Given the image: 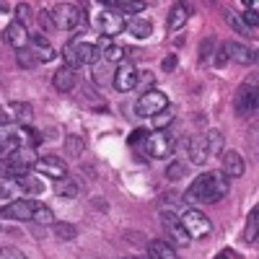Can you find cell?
Listing matches in <instances>:
<instances>
[{"instance_id":"1","label":"cell","mask_w":259,"mask_h":259,"mask_svg":"<svg viewBox=\"0 0 259 259\" xmlns=\"http://www.w3.org/2000/svg\"><path fill=\"white\" fill-rule=\"evenodd\" d=\"M226 194H228V177H223L221 171H207L187 187L184 200L189 205H212L221 202Z\"/></svg>"},{"instance_id":"2","label":"cell","mask_w":259,"mask_h":259,"mask_svg":"<svg viewBox=\"0 0 259 259\" xmlns=\"http://www.w3.org/2000/svg\"><path fill=\"white\" fill-rule=\"evenodd\" d=\"M179 223H182V228L187 231L189 239H205V236H210V231H212L210 218H207L202 210H197V207H187V210L179 215Z\"/></svg>"},{"instance_id":"3","label":"cell","mask_w":259,"mask_h":259,"mask_svg":"<svg viewBox=\"0 0 259 259\" xmlns=\"http://www.w3.org/2000/svg\"><path fill=\"white\" fill-rule=\"evenodd\" d=\"M145 150L148 156L153 158H168L177 150V135H171L168 130H156V133H148L145 138Z\"/></svg>"},{"instance_id":"4","label":"cell","mask_w":259,"mask_h":259,"mask_svg":"<svg viewBox=\"0 0 259 259\" xmlns=\"http://www.w3.org/2000/svg\"><path fill=\"white\" fill-rule=\"evenodd\" d=\"M256 106H259V96H256V85L254 83H241L236 89L233 96V109L239 117H254L256 114Z\"/></svg>"},{"instance_id":"5","label":"cell","mask_w":259,"mask_h":259,"mask_svg":"<svg viewBox=\"0 0 259 259\" xmlns=\"http://www.w3.org/2000/svg\"><path fill=\"white\" fill-rule=\"evenodd\" d=\"M163 109H168V99H166V94H161V91H156V89L140 94V99L135 101L138 117H156V114H161Z\"/></svg>"},{"instance_id":"6","label":"cell","mask_w":259,"mask_h":259,"mask_svg":"<svg viewBox=\"0 0 259 259\" xmlns=\"http://www.w3.org/2000/svg\"><path fill=\"white\" fill-rule=\"evenodd\" d=\"M52 21H55V26L57 29H78V24H80V13H83V8H78V6H73V3H60V6H55L52 11Z\"/></svg>"},{"instance_id":"7","label":"cell","mask_w":259,"mask_h":259,"mask_svg":"<svg viewBox=\"0 0 259 259\" xmlns=\"http://www.w3.org/2000/svg\"><path fill=\"white\" fill-rule=\"evenodd\" d=\"M161 223H163V228H166V233H168V244L171 246H187L189 244V236H187V231L182 228V223H179V215H174L171 210H166V212H161Z\"/></svg>"},{"instance_id":"8","label":"cell","mask_w":259,"mask_h":259,"mask_svg":"<svg viewBox=\"0 0 259 259\" xmlns=\"http://www.w3.org/2000/svg\"><path fill=\"white\" fill-rule=\"evenodd\" d=\"M34 168L39 171L41 177H50L55 182H62V179H68V166H65V161L60 156H45V158H39L34 163Z\"/></svg>"},{"instance_id":"9","label":"cell","mask_w":259,"mask_h":259,"mask_svg":"<svg viewBox=\"0 0 259 259\" xmlns=\"http://www.w3.org/2000/svg\"><path fill=\"white\" fill-rule=\"evenodd\" d=\"M39 202L34 200H16L11 205H6L0 210V218H8V221H31L34 218V210Z\"/></svg>"},{"instance_id":"10","label":"cell","mask_w":259,"mask_h":259,"mask_svg":"<svg viewBox=\"0 0 259 259\" xmlns=\"http://www.w3.org/2000/svg\"><path fill=\"white\" fill-rule=\"evenodd\" d=\"M112 83H114V89L127 94V91H133L135 85H138V70H135V65L133 62H122L119 68L114 70L112 75Z\"/></svg>"},{"instance_id":"11","label":"cell","mask_w":259,"mask_h":259,"mask_svg":"<svg viewBox=\"0 0 259 259\" xmlns=\"http://www.w3.org/2000/svg\"><path fill=\"white\" fill-rule=\"evenodd\" d=\"M26 50L34 55L36 65H39V62H52V60L57 57L55 47L47 41V36H41V34H29V47H26Z\"/></svg>"},{"instance_id":"12","label":"cell","mask_w":259,"mask_h":259,"mask_svg":"<svg viewBox=\"0 0 259 259\" xmlns=\"http://www.w3.org/2000/svg\"><path fill=\"white\" fill-rule=\"evenodd\" d=\"M221 158H223V171H221L223 177H228V179L244 177L246 163H244V158H241V153H239V150H223V153H221Z\"/></svg>"},{"instance_id":"13","label":"cell","mask_w":259,"mask_h":259,"mask_svg":"<svg viewBox=\"0 0 259 259\" xmlns=\"http://www.w3.org/2000/svg\"><path fill=\"white\" fill-rule=\"evenodd\" d=\"M99 24H101V36H117L124 31V16H119L117 11H101L99 16Z\"/></svg>"},{"instance_id":"14","label":"cell","mask_w":259,"mask_h":259,"mask_svg":"<svg viewBox=\"0 0 259 259\" xmlns=\"http://www.w3.org/2000/svg\"><path fill=\"white\" fill-rule=\"evenodd\" d=\"M8 119L18 127H31V119H34V109H31V104L26 101H13L8 104V109H6Z\"/></svg>"},{"instance_id":"15","label":"cell","mask_w":259,"mask_h":259,"mask_svg":"<svg viewBox=\"0 0 259 259\" xmlns=\"http://www.w3.org/2000/svg\"><path fill=\"white\" fill-rule=\"evenodd\" d=\"M6 41L13 47V50H26L29 47V31H26V24H18V21H11L3 31Z\"/></svg>"},{"instance_id":"16","label":"cell","mask_w":259,"mask_h":259,"mask_svg":"<svg viewBox=\"0 0 259 259\" xmlns=\"http://www.w3.org/2000/svg\"><path fill=\"white\" fill-rule=\"evenodd\" d=\"M184 150H187V156H189V163H194V166H202V163H207V158H210L205 135H194V138H189Z\"/></svg>"},{"instance_id":"17","label":"cell","mask_w":259,"mask_h":259,"mask_svg":"<svg viewBox=\"0 0 259 259\" xmlns=\"http://www.w3.org/2000/svg\"><path fill=\"white\" fill-rule=\"evenodd\" d=\"M148 259H179V254H177V249L171 246L168 241L158 239V241L148 244Z\"/></svg>"},{"instance_id":"18","label":"cell","mask_w":259,"mask_h":259,"mask_svg":"<svg viewBox=\"0 0 259 259\" xmlns=\"http://www.w3.org/2000/svg\"><path fill=\"white\" fill-rule=\"evenodd\" d=\"M226 45H228V60H233V62H239V65H251V62L256 60V55H254L249 47L239 45V41H226Z\"/></svg>"},{"instance_id":"19","label":"cell","mask_w":259,"mask_h":259,"mask_svg":"<svg viewBox=\"0 0 259 259\" xmlns=\"http://www.w3.org/2000/svg\"><path fill=\"white\" fill-rule=\"evenodd\" d=\"M52 83H55V89H57V91H62V94L73 91V85H75V70H73V68H68V65H62V68L55 73Z\"/></svg>"},{"instance_id":"20","label":"cell","mask_w":259,"mask_h":259,"mask_svg":"<svg viewBox=\"0 0 259 259\" xmlns=\"http://www.w3.org/2000/svg\"><path fill=\"white\" fill-rule=\"evenodd\" d=\"M16 187L24 192V194H29V197H36V194L45 192V184H41V179H39V177H31V174L18 177V179H16Z\"/></svg>"},{"instance_id":"21","label":"cell","mask_w":259,"mask_h":259,"mask_svg":"<svg viewBox=\"0 0 259 259\" xmlns=\"http://www.w3.org/2000/svg\"><path fill=\"white\" fill-rule=\"evenodd\" d=\"M189 6H184V3H177L174 8H171V13H168V31H179L184 24H187V18H189Z\"/></svg>"},{"instance_id":"22","label":"cell","mask_w":259,"mask_h":259,"mask_svg":"<svg viewBox=\"0 0 259 259\" xmlns=\"http://www.w3.org/2000/svg\"><path fill=\"white\" fill-rule=\"evenodd\" d=\"M106 6H109V8H117V11H119V16H122V13L133 16V13L145 11V3H140V0H109Z\"/></svg>"},{"instance_id":"23","label":"cell","mask_w":259,"mask_h":259,"mask_svg":"<svg viewBox=\"0 0 259 259\" xmlns=\"http://www.w3.org/2000/svg\"><path fill=\"white\" fill-rule=\"evenodd\" d=\"M127 31L133 34L135 39H148L150 31H153V24H150L148 18H133V21H130V26H127Z\"/></svg>"},{"instance_id":"24","label":"cell","mask_w":259,"mask_h":259,"mask_svg":"<svg viewBox=\"0 0 259 259\" xmlns=\"http://www.w3.org/2000/svg\"><path fill=\"white\" fill-rule=\"evenodd\" d=\"M205 143H207V153L210 156H221L223 153V135L218 133V130H207Z\"/></svg>"},{"instance_id":"25","label":"cell","mask_w":259,"mask_h":259,"mask_svg":"<svg viewBox=\"0 0 259 259\" xmlns=\"http://www.w3.org/2000/svg\"><path fill=\"white\" fill-rule=\"evenodd\" d=\"M55 192H57V197H65V200H75V197H78V184H75L73 179H62V182H57Z\"/></svg>"},{"instance_id":"26","label":"cell","mask_w":259,"mask_h":259,"mask_svg":"<svg viewBox=\"0 0 259 259\" xmlns=\"http://www.w3.org/2000/svg\"><path fill=\"white\" fill-rule=\"evenodd\" d=\"M52 231L60 241H73L75 236H78V228L70 226V223H52Z\"/></svg>"},{"instance_id":"27","label":"cell","mask_w":259,"mask_h":259,"mask_svg":"<svg viewBox=\"0 0 259 259\" xmlns=\"http://www.w3.org/2000/svg\"><path fill=\"white\" fill-rule=\"evenodd\" d=\"M256 231H259V207H251L249 223H246V244H254L256 241Z\"/></svg>"},{"instance_id":"28","label":"cell","mask_w":259,"mask_h":259,"mask_svg":"<svg viewBox=\"0 0 259 259\" xmlns=\"http://www.w3.org/2000/svg\"><path fill=\"white\" fill-rule=\"evenodd\" d=\"M31 221H34V223H41V226H52V223H55V212H52L47 205H36Z\"/></svg>"},{"instance_id":"29","label":"cell","mask_w":259,"mask_h":259,"mask_svg":"<svg viewBox=\"0 0 259 259\" xmlns=\"http://www.w3.org/2000/svg\"><path fill=\"white\" fill-rule=\"evenodd\" d=\"M65 148H68V153H70L73 158H78V156H83L85 143H83L78 135H68V138H65Z\"/></svg>"},{"instance_id":"30","label":"cell","mask_w":259,"mask_h":259,"mask_svg":"<svg viewBox=\"0 0 259 259\" xmlns=\"http://www.w3.org/2000/svg\"><path fill=\"white\" fill-rule=\"evenodd\" d=\"M184 174H187V166L182 161H174V163L166 166V179H171V182H179Z\"/></svg>"},{"instance_id":"31","label":"cell","mask_w":259,"mask_h":259,"mask_svg":"<svg viewBox=\"0 0 259 259\" xmlns=\"http://www.w3.org/2000/svg\"><path fill=\"white\" fill-rule=\"evenodd\" d=\"M244 24H246V29H256V26H259L256 3H246V11H244Z\"/></svg>"},{"instance_id":"32","label":"cell","mask_w":259,"mask_h":259,"mask_svg":"<svg viewBox=\"0 0 259 259\" xmlns=\"http://www.w3.org/2000/svg\"><path fill=\"white\" fill-rule=\"evenodd\" d=\"M101 57H104V62H119V60H124V47H117V45H112V47L106 50Z\"/></svg>"},{"instance_id":"33","label":"cell","mask_w":259,"mask_h":259,"mask_svg":"<svg viewBox=\"0 0 259 259\" xmlns=\"http://www.w3.org/2000/svg\"><path fill=\"white\" fill-rule=\"evenodd\" d=\"M18 65L21 68H26V70H31V68H36V60H34V55L29 52V50H18Z\"/></svg>"},{"instance_id":"34","label":"cell","mask_w":259,"mask_h":259,"mask_svg":"<svg viewBox=\"0 0 259 259\" xmlns=\"http://www.w3.org/2000/svg\"><path fill=\"white\" fill-rule=\"evenodd\" d=\"M153 122H156V130H166L171 122H174V114H171V109H163L161 114L153 117Z\"/></svg>"},{"instance_id":"35","label":"cell","mask_w":259,"mask_h":259,"mask_svg":"<svg viewBox=\"0 0 259 259\" xmlns=\"http://www.w3.org/2000/svg\"><path fill=\"white\" fill-rule=\"evenodd\" d=\"M226 21H228V24H231V26H233L236 31H239V34H249V29H246V24H244V21H241L239 16H236L233 11H228V13H226Z\"/></svg>"},{"instance_id":"36","label":"cell","mask_w":259,"mask_h":259,"mask_svg":"<svg viewBox=\"0 0 259 259\" xmlns=\"http://www.w3.org/2000/svg\"><path fill=\"white\" fill-rule=\"evenodd\" d=\"M212 47H215V39H212V36H207V39L200 41V60H202V62L212 55Z\"/></svg>"},{"instance_id":"37","label":"cell","mask_w":259,"mask_h":259,"mask_svg":"<svg viewBox=\"0 0 259 259\" xmlns=\"http://www.w3.org/2000/svg\"><path fill=\"white\" fill-rule=\"evenodd\" d=\"M0 259H26V256L16 246H0Z\"/></svg>"},{"instance_id":"38","label":"cell","mask_w":259,"mask_h":259,"mask_svg":"<svg viewBox=\"0 0 259 259\" xmlns=\"http://www.w3.org/2000/svg\"><path fill=\"white\" fill-rule=\"evenodd\" d=\"M153 80H156V78L150 75L148 70H145V73H138V85H135V89H143V94H145V89L150 91V85H153Z\"/></svg>"},{"instance_id":"39","label":"cell","mask_w":259,"mask_h":259,"mask_svg":"<svg viewBox=\"0 0 259 259\" xmlns=\"http://www.w3.org/2000/svg\"><path fill=\"white\" fill-rule=\"evenodd\" d=\"M226 62H228V45L223 41V45H221V50H218V57H215V65H218V68H223Z\"/></svg>"},{"instance_id":"40","label":"cell","mask_w":259,"mask_h":259,"mask_svg":"<svg viewBox=\"0 0 259 259\" xmlns=\"http://www.w3.org/2000/svg\"><path fill=\"white\" fill-rule=\"evenodd\" d=\"M29 11H31V8H29L26 3H21V6H16V21H18V24H24V21L29 18Z\"/></svg>"},{"instance_id":"41","label":"cell","mask_w":259,"mask_h":259,"mask_svg":"<svg viewBox=\"0 0 259 259\" xmlns=\"http://www.w3.org/2000/svg\"><path fill=\"white\" fill-rule=\"evenodd\" d=\"M161 68H163L166 73H171V70L177 68V57H174V55H168V57H166V60L161 62Z\"/></svg>"},{"instance_id":"42","label":"cell","mask_w":259,"mask_h":259,"mask_svg":"<svg viewBox=\"0 0 259 259\" xmlns=\"http://www.w3.org/2000/svg\"><path fill=\"white\" fill-rule=\"evenodd\" d=\"M145 130H135V133L133 135H130V145H135V143H140V140H145Z\"/></svg>"},{"instance_id":"43","label":"cell","mask_w":259,"mask_h":259,"mask_svg":"<svg viewBox=\"0 0 259 259\" xmlns=\"http://www.w3.org/2000/svg\"><path fill=\"white\" fill-rule=\"evenodd\" d=\"M215 259H239V254H236L233 249H223L218 256H215Z\"/></svg>"},{"instance_id":"44","label":"cell","mask_w":259,"mask_h":259,"mask_svg":"<svg viewBox=\"0 0 259 259\" xmlns=\"http://www.w3.org/2000/svg\"><path fill=\"white\" fill-rule=\"evenodd\" d=\"M3 11H6V6H3V3H0V13H3Z\"/></svg>"},{"instance_id":"45","label":"cell","mask_w":259,"mask_h":259,"mask_svg":"<svg viewBox=\"0 0 259 259\" xmlns=\"http://www.w3.org/2000/svg\"><path fill=\"white\" fill-rule=\"evenodd\" d=\"M0 161H3V150H0Z\"/></svg>"},{"instance_id":"46","label":"cell","mask_w":259,"mask_h":259,"mask_svg":"<svg viewBox=\"0 0 259 259\" xmlns=\"http://www.w3.org/2000/svg\"><path fill=\"white\" fill-rule=\"evenodd\" d=\"M124 259H135V256H124Z\"/></svg>"}]
</instances>
